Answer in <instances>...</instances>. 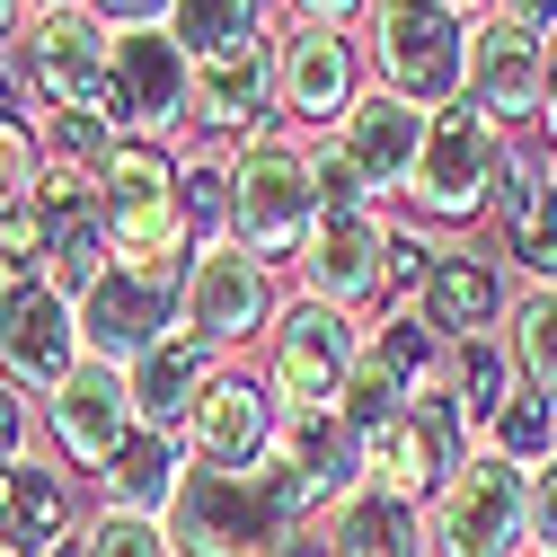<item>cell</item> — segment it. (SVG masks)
Here are the masks:
<instances>
[{"instance_id": "1", "label": "cell", "mask_w": 557, "mask_h": 557, "mask_svg": "<svg viewBox=\"0 0 557 557\" xmlns=\"http://www.w3.org/2000/svg\"><path fill=\"white\" fill-rule=\"evenodd\" d=\"M160 522H169L177 557H293V540L310 531L274 451L257 469H203V460H186V478H177V496H169Z\"/></svg>"}, {"instance_id": "2", "label": "cell", "mask_w": 557, "mask_h": 557, "mask_svg": "<svg viewBox=\"0 0 557 557\" xmlns=\"http://www.w3.org/2000/svg\"><path fill=\"white\" fill-rule=\"evenodd\" d=\"M469 36L478 18L451 0H372L363 10V53L389 98L443 115L451 98H469Z\"/></svg>"}, {"instance_id": "3", "label": "cell", "mask_w": 557, "mask_h": 557, "mask_svg": "<svg viewBox=\"0 0 557 557\" xmlns=\"http://www.w3.org/2000/svg\"><path fill=\"white\" fill-rule=\"evenodd\" d=\"M319 222V160L293 133H265V143L231 151V239L265 265H293L301 239Z\"/></svg>"}, {"instance_id": "4", "label": "cell", "mask_w": 557, "mask_h": 557, "mask_svg": "<svg viewBox=\"0 0 557 557\" xmlns=\"http://www.w3.org/2000/svg\"><path fill=\"white\" fill-rule=\"evenodd\" d=\"M505 124L486 115L478 98H451L443 115H434V133H425V160H416V177H407V213L416 222H443V231H460V222H478V213H496V186H505Z\"/></svg>"}, {"instance_id": "5", "label": "cell", "mask_w": 557, "mask_h": 557, "mask_svg": "<svg viewBox=\"0 0 557 557\" xmlns=\"http://www.w3.org/2000/svg\"><path fill=\"white\" fill-rule=\"evenodd\" d=\"M425 540L434 557H522L531 548V469H513L505 451H469L425 505Z\"/></svg>"}, {"instance_id": "6", "label": "cell", "mask_w": 557, "mask_h": 557, "mask_svg": "<svg viewBox=\"0 0 557 557\" xmlns=\"http://www.w3.org/2000/svg\"><path fill=\"white\" fill-rule=\"evenodd\" d=\"M186 319V265H107L81 293V355L133 372Z\"/></svg>"}, {"instance_id": "7", "label": "cell", "mask_w": 557, "mask_h": 557, "mask_svg": "<svg viewBox=\"0 0 557 557\" xmlns=\"http://www.w3.org/2000/svg\"><path fill=\"white\" fill-rule=\"evenodd\" d=\"M363 363V319L355 310H327L310 293H293L265 327V389L284 407H336L345 381Z\"/></svg>"}, {"instance_id": "8", "label": "cell", "mask_w": 557, "mask_h": 557, "mask_svg": "<svg viewBox=\"0 0 557 557\" xmlns=\"http://www.w3.org/2000/svg\"><path fill=\"white\" fill-rule=\"evenodd\" d=\"M186 124L213 133V143H265L284 133V53L274 36H248V45H222L186 72Z\"/></svg>"}, {"instance_id": "9", "label": "cell", "mask_w": 557, "mask_h": 557, "mask_svg": "<svg viewBox=\"0 0 557 557\" xmlns=\"http://www.w3.org/2000/svg\"><path fill=\"white\" fill-rule=\"evenodd\" d=\"M274 265L265 257H248L239 239H203L195 248V265H186V336L195 345H213V355H231V345H248V336H265L274 327Z\"/></svg>"}, {"instance_id": "10", "label": "cell", "mask_w": 557, "mask_h": 557, "mask_svg": "<svg viewBox=\"0 0 557 557\" xmlns=\"http://www.w3.org/2000/svg\"><path fill=\"white\" fill-rule=\"evenodd\" d=\"M89 355H81V301L53 293L45 274L27 284H0V381L27 389V398H53Z\"/></svg>"}, {"instance_id": "11", "label": "cell", "mask_w": 557, "mask_h": 557, "mask_svg": "<svg viewBox=\"0 0 557 557\" xmlns=\"http://www.w3.org/2000/svg\"><path fill=\"white\" fill-rule=\"evenodd\" d=\"M469 451H478V434H469V416L451 407V389L398 407L381 434H363V469H372V486H389V496H407V505H434V486H443Z\"/></svg>"}, {"instance_id": "12", "label": "cell", "mask_w": 557, "mask_h": 557, "mask_svg": "<svg viewBox=\"0 0 557 557\" xmlns=\"http://www.w3.org/2000/svg\"><path fill=\"white\" fill-rule=\"evenodd\" d=\"M18 72L45 107H98L107 115V89H115V27L98 10H53V18H27L18 36Z\"/></svg>"}, {"instance_id": "13", "label": "cell", "mask_w": 557, "mask_h": 557, "mask_svg": "<svg viewBox=\"0 0 557 557\" xmlns=\"http://www.w3.org/2000/svg\"><path fill=\"white\" fill-rule=\"evenodd\" d=\"M274 460H284L293 505H301V522H310V531H319V522H336V505L372 486V469H363V434L345 425L336 407H284Z\"/></svg>"}, {"instance_id": "14", "label": "cell", "mask_w": 557, "mask_h": 557, "mask_svg": "<svg viewBox=\"0 0 557 557\" xmlns=\"http://www.w3.org/2000/svg\"><path fill=\"white\" fill-rule=\"evenodd\" d=\"M186 45L169 27H124L115 36V89H107V124L124 143H169L186 124Z\"/></svg>"}, {"instance_id": "15", "label": "cell", "mask_w": 557, "mask_h": 557, "mask_svg": "<svg viewBox=\"0 0 557 557\" xmlns=\"http://www.w3.org/2000/svg\"><path fill=\"white\" fill-rule=\"evenodd\" d=\"M301 293L327 310H363L372 293H389V213H319L301 257Z\"/></svg>"}, {"instance_id": "16", "label": "cell", "mask_w": 557, "mask_h": 557, "mask_svg": "<svg viewBox=\"0 0 557 557\" xmlns=\"http://www.w3.org/2000/svg\"><path fill=\"white\" fill-rule=\"evenodd\" d=\"M425 133H434L425 107H407V98H389V89H363L327 143L345 151V169L372 186V203H398L407 177H416V160H425Z\"/></svg>"}, {"instance_id": "17", "label": "cell", "mask_w": 557, "mask_h": 557, "mask_svg": "<svg viewBox=\"0 0 557 557\" xmlns=\"http://www.w3.org/2000/svg\"><path fill=\"white\" fill-rule=\"evenodd\" d=\"M45 434H53V451L72 460V469H115V451L143 434L133 425V389H124V372L115 363H81L72 381H62L53 398H45Z\"/></svg>"}, {"instance_id": "18", "label": "cell", "mask_w": 557, "mask_h": 557, "mask_svg": "<svg viewBox=\"0 0 557 557\" xmlns=\"http://www.w3.org/2000/svg\"><path fill=\"white\" fill-rule=\"evenodd\" d=\"M274 434H284V398L265 389V372H213V389H203L195 425H186V460H203V469H257L274 451Z\"/></svg>"}, {"instance_id": "19", "label": "cell", "mask_w": 557, "mask_h": 557, "mask_svg": "<svg viewBox=\"0 0 557 557\" xmlns=\"http://www.w3.org/2000/svg\"><path fill=\"white\" fill-rule=\"evenodd\" d=\"M548 72H557V45L548 36H531L513 18H478V36H469V98L496 124H540Z\"/></svg>"}, {"instance_id": "20", "label": "cell", "mask_w": 557, "mask_h": 557, "mask_svg": "<svg viewBox=\"0 0 557 557\" xmlns=\"http://www.w3.org/2000/svg\"><path fill=\"white\" fill-rule=\"evenodd\" d=\"M284 53V124H310V133H336L345 107L363 98V72H355V36L345 27H284L274 36Z\"/></svg>"}, {"instance_id": "21", "label": "cell", "mask_w": 557, "mask_h": 557, "mask_svg": "<svg viewBox=\"0 0 557 557\" xmlns=\"http://www.w3.org/2000/svg\"><path fill=\"white\" fill-rule=\"evenodd\" d=\"M213 372H222V355H213V345H195V336L177 327L169 345H151V355L124 372V389H133V425L186 443V425H195L203 389H213Z\"/></svg>"}, {"instance_id": "22", "label": "cell", "mask_w": 557, "mask_h": 557, "mask_svg": "<svg viewBox=\"0 0 557 557\" xmlns=\"http://www.w3.org/2000/svg\"><path fill=\"white\" fill-rule=\"evenodd\" d=\"M416 310H425V327H434L443 345H460V336H496V327H505V310H513V293H505L496 257L443 248V257H434V274H425V293H416Z\"/></svg>"}, {"instance_id": "23", "label": "cell", "mask_w": 557, "mask_h": 557, "mask_svg": "<svg viewBox=\"0 0 557 557\" xmlns=\"http://www.w3.org/2000/svg\"><path fill=\"white\" fill-rule=\"evenodd\" d=\"M496 222H505V257L531 284H557V160H505L496 186Z\"/></svg>"}, {"instance_id": "24", "label": "cell", "mask_w": 557, "mask_h": 557, "mask_svg": "<svg viewBox=\"0 0 557 557\" xmlns=\"http://www.w3.org/2000/svg\"><path fill=\"white\" fill-rule=\"evenodd\" d=\"M62 540H81L62 478L45 460H10L0 469V557H53Z\"/></svg>"}, {"instance_id": "25", "label": "cell", "mask_w": 557, "mask_h": 557, "mask_svg": "<svg viewBox=\"0 0 557 557\" xmlns=\"http://www.w3.org/2000/svg\"><path fill=\"white\" fill-rule=\"evenodd\" d=\"M327 557H434V540H425V505L389 496V486L345 496L336 522H327Z\"/></svg>"}, {"instance_id": "26", "label": "cell", "mask_w": 557, "mask_h": 557, "mask_svg": "<svg viewBox=\"0 0 557 557\" xmlns=\"http://www.w3.org/2000/svg\"><path fill=\"white\" fill-rule=\"evenodd\" d=\"M363 355H372L381 372H398L407 398H443V363H451V345L425 327V310H416V301H389V310L363 327Z\"/></svg>"}, {"instance_id": "27", "label": "cell", "mask_w": 557, "mask_h": 557, "mask_svg": "<svg viewBox=\"0 0 557 557\" xmlns=\"http://www.w3.org/2000/svg\"><path fill=\"white\" fill-rule=\"evenodd\" d=\"M443 389H451V407L469 416V434L486 443V425H496L505 398L522 389V381H513V355H505V327H496V336H460L451 363H443Z\"/></svg>"}, {"instance_id": "28", "label": "cell", "mask_w": 557, "mask_h": 557, "mask_svg": "<svg viewBox=\"0 0 557 557\" xmlns=\"http://www.w3.org/2000/svg\"><path fill=\"white\" fill-rule=\"evenodd\" d=\"M177 478H186V443H169V434H133L98 486H107L115 513H151V522H160L169 496H177Z\"/></svg>"}, {"instance_id": "29", "label": "cell", "mask_w": 557, "mask_h": 557, "mask_svg": "<svg viewBox=\"0 0 557 557\" xmlns=\"http://www.w3.org/2000/svg\"><path fill=\"white\" fill-rule=\"evenodd\" d=\"M505 355L531 398H557V284H522L505 310Z\"/></svg>"}, {"instance_id": "30", "label": "cell", "mask_w": 557, "mask_h": 557, "mask_svg": "<svg viewBox=\"0 0 557 557\" xmlns=\"http://www.w3.org/2000/svg\"><path fill=\"white\" fill-rule=\"evenodd\" d=\"M177 195V151L169 143H115L107 169H98V203H107V222L124 213H151V203Z\"/></svg>"}, {"instance_id": "31", "label": "cell", "mask_w": 557, "mask_h": 557, "mask_svg": "<svg viewBox=\"0 0 557 557\" xmlns=\"http://www.w3.org/2000/svg\"><path fill=\"white\" fill-rule=\"evenodd\" d=\"M27 133H36L45 169H89V177H98V169H107V151L124 143V133H115L98 107H45V98L27 107Z\"/></svg>"}, {"instance_id": "32", "label": "cell", "mask_w": 557, "mask_h": 557, "mask_svg": "<svg viewBox=\"0 0 557 557\" xmlns=\"http://www.w3.org/2000/svg\"><path fill=\"white\" fill-rule=\"evenodd\" d=\"M169 36L186 45V62H203V53H222V45L265 36V0H177V10H169Z\"/></svg>"}, {"instance_id": "33", "label": "cell", "mask_w": 557, "mask_h": 557, "mask_svg": "<svg viewBox=\"0 0 557 557\" xmlns=\"http://www.w3.org/2000/svg\"><path fill=\"white\" fill-rule=\"evenodd\" d=\"M486 451H505L513 469H540V460H557V398H531V389H513V398H505V416L486 425Z\"/></svg>"}, {"instance_id": "34", "label": "cell", "mask_w": 557, "mask_h": 557, "mask_svg": "<svg viewBox=\"0 0 557 557\" xmlns=\"http://www.w3.org/2000/svg\"><path fill=\"white\" fill-rule=\"evenodd\" d=\"M177 203H186V222H195V248L203 239H231V151L177 160Z\"/></svg>"}, {"instance_id": "35", "label": "cell", "mask_w": 557, "mask_h": 557, "mask_svg": "<svg viewBox=\"0 0 557 557\" xmlns=\"http://www.w3.org/2000/svg\"><path fill=\"white\" fill-rule=\"evenodd\" d=\"M45 265H53V231L36 213V195L0 203V284H27V274H45Z\"/></svg>"}, {"instance_id": "36", "label": "cell", "mask_w": 557, "mask_h": 557, "mask_svg": "<svg viewBox=\"0 0 557 557\" xmlns=\"http://www.w3.org/2000/svg\"><path fill=\"white\" fill-rule=\"evenodd\" d=\"M81 557H177L169 548V522H151V513H89L81 522Z\"/></svg>"}, {"instance_id": "37", "label": "cell", "mask_w": 557, "mask_h": 557, "mask_svg": "<svg viewBox=\"0 0 557 557\" xmlns=\"http://www.w3.org/2000/svg\"><path fill=\"white\" fill-rule=\"evenodd\" d=\"M398 407H416V398L398 389V372H381V363L363 355V363H355V381H345V398H336V416H345L355 434H381V425H389Z\"/></svg>"}, {"instance_id": "38", "label": "cell", "mask_w": 557, "mask_h": 557, "mask_svg": "<svg viewBox=\"0 0 557 557\" xmlns=\"http://www.w3.org/2000/svg\"><path fill=\"white\" fill-rule=\"evenodd\" d=\"M36 177H45V151H36V133H27V115H0V203H18V195H36Z\"/></svg>"}, {"instance_id": "39", "label": "cell", "mask_w": 557, "mask_h": 557, "mask_svg": "<svg viewBox=\"0 0 557 557\" xmlns=\"http://www.w3.org/2000/svg\"><path fill=\"white\" fill-rule=\"evenodd\" d=\"M434 239H416V231H398L389 222V301H416V293H425V274H434Z\"/></svg>"}, {"instance_id": "40", "label": "cell", "mask_w": 557, "mask_h": 557, "mask_svg": "<svg viewBox=\"0 0 557 557\" xmlns=\"http://www.w3.org/2000/svg\"><path fill=\"white\" fill-rule=\"evenodd\" d=\"M27 434H36L27 389H0V469H10V460H27Z\"/></svg>"}, {"instance_id": "41", "label": "cell", "mask_w": 557, "mask_h": 557, "mask_svg": "<svg viewBox=\"0 0 557 557\" xmlns=\"http://www.w3.org/2000/svg\"><path fill=\"white\" fill-rule=\"evenodd\" d=\"M531 540H540V548H557V460H540V469H531Z\"/></svg>"}, {"instance_id": "42", "label": "cell", "mask_w": 557, "mask_h": 557, "mask_svg": "<svg viewBox=\"0 0 557 557\" xmlns=\"http://www.w3.org/2000/svg\"><path fill=\"white\" fill-rule=\"evenodd\" d=\"M89 10L124 36V27H169V10H177V0H89Z\"/></svg>"}, {"instance_id": "43", "label": "cell", "mask_w": 557, "mask_h": 557, "mask_svg": "<svg viewBox=\"0 0 557 557\" xmlns=\"http://www.w3.org/2000/svg\"><path fill=\"white\" fill-rule=\"evenodd\" d=\"M496 18H513V27H531V36L557 45V0H496Z\"/></svg>"}, {"instance_id": "44", "label": "cell", "mask_w": 557, "mask_h": 557, "mask_svg": "<svg viewBox=\"0 0 557 557\" xmlns=\"http://www.w3.org/2000/svg\"><path fill=\"white\" fill-rule=\"evenodd\" d=\"M293 10H301L310 27H345V18H363L372 0H293Z\"/></svg>"}, {"instance_id": "45", "label": "cell", "mask_w": 557, "mask_h": 557, "mask_svg": "<svg viewBox=\"0 0 557 557\" xmlns=\"http://www.w3.org/2000/svg\"><path fill=\"white\" fill-rule=\"evenodd\" d=\"M540 133H548V160H557V72H548V107H540Z\"/></svg>"}, {"instance_id": "46", "label": "cell", "mask_w": 557, "mask_h": 557, "mask_svg": "<svg viewBox=\"0 0 557 557\" xmlns=\"http://www.w3.org/2000/svg\"><path fill=\"white\" fill-rule=\"evenodd\" d=\"M53 10H89V0H27V18H53Z\"/></svg>"}, {"instance_id": "47", "label": "cell", "mask_w": 557, "mask_h": 557, "mask_svg": "<svg viewBox=\"0 0 557 557\" xmlns=\"http://www.w3.org/2000/svg\"><path fill=\"white\" fill-rule=\"evenodd\" d=\"M293 557H327V531H301V540H293Z\"/></svg>"}, {"instance_id": "48", "label": "cell", "mask_w": 557, "mask_h": 557, "mask_svg": "<svg viewBox=\"0 0 557 557\" xmlns=\"http://www.w3.org/2000/svg\"><path fill=\"white\" fill-rule=\"evenodd\" d=\"M18 10H27V0H0V36H10V27H18Z\"/></svg>"}, {"instance_id": "49", "label": "cell", "mask_w": 557, "mask_h": 557, "mask_svg": "<svg viewBox=\"0 0 557 557\" xmlns=\"http://www.w3.org/2000/svg\"><path fill=\"white\" fill-rule=\"evenodd\" d=\"M53 557H81V540H62V548H53Z\"/></svg>"}, {"instance_id": "50", "label": "cell", "mask_w": 557, "mask_h": 557, "mask_svg": "<svg viewBox=\"0 0 557 557\" xmlns=\"http://www.w3.org/2000/svg\"><path fill=\"white\" fill-rule=\"evenodd\" d=\"M522 557H557V548H540V540H531V548H522Z\"/></svg>"}, {"instance_id": "51", "label": "cell", "mask_w": 557, "mask_h": 557, "mask_svg": "<svg viewBox=\"0 0 557 557\" xmlns=\"http://www.w3.org/2000/svg\"><path fill=\"white\" fill-rule=\"evenodd\" d=\"M451 10H460V0H451Z\"/></svg>"}]
</instances>
